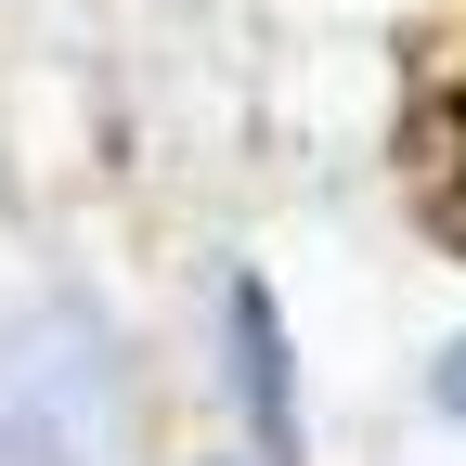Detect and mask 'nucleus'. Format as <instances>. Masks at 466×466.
<instances>
[{
  "label": "nucleus",
  "mask_w": 466,
  "mask_h": 466,
  "mask_svg": "<svg viewBox=\"0 0 466 466\" xmlns=\"http://www.w3.org/2000/svg\"><path fill=\"white\" fill-rule=\"evenodd\" d=\"M453 130H466V91H453Z\"/></svg>",
  "instance_id": "1"
},
{
  "label": "nucleus",
  "mask_w": 466,
  "mask_h": 466,
  "mask_svg": "<svg viewBox=\"0 0 466 466\" xmlns=\"http://www.w3.org/2000/svg\"><path fill=\"white\" fill-rule=\"evenodd\" d=\"M453 233H466V195H453Z\"/></svg>",
  "instance_id": "2"
}]
</instances>
